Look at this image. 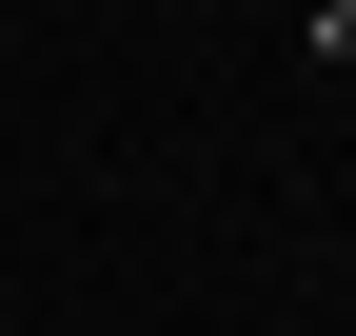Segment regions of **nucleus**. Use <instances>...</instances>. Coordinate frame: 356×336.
<instances>
[{
	"label": "nucleus",
	"mask_w": 356,
	"mask_h": 336,
	"mask_svg": "<svg viewBox=\"0 0 356 336\" xmlns=\"http://www.w3.org/2000/svg\"><path fill=\"white\" fill-rule=\"evenodd\" d=\"M317 60H356V0H317Z\"/></svg>",
	"instance_id": "1"
}]
</instances>
